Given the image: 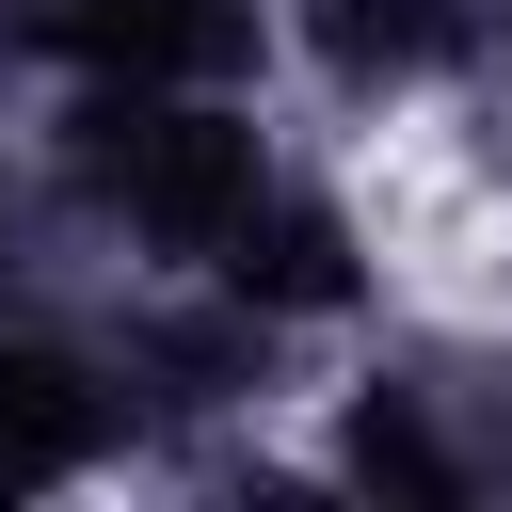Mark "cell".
<instances>
[{"instance_id":"cell-1","label":"cell","mask_w":512,"mask_h":512,"mask_svg":"<svg viewBox=\"0 0 512 512\" xmlns=\"http://www.w3.org/2000/svg\"><path fill=\"white\" fill-rule=\"evenodd\" d=\"M96 192L144 224V240H176V256H208V240H256V128L240 112H208V96H112L96 112Z\"/></svg>"},{"instance_id":"cell-2","label":"cell","mask_w":512,"mask_h":512,"mask_svg":"<svg viewBox=\"0 0 512 512\" xmlns=\"http://www.w3.org/2000/svg\"><path fill=\"white\" fill-rule=\"evenodd\" d=\"M80 448H96V416H80V384L16 352V368H0V480H64Z\"/></svg>"},{"instance_id":"cell-3","label":"cell","mask_w":512,"mask_h":512,"mask_svg":"<svg viewBox=\"0 0 512 512\" xmlns=\"http://www.w3.org/2000/svg\"><path fill=\"white\" fill-rule=\"evenodd\" d=\"M320 48H336L352 80H384V64H432V48H464V0H320Z\"/></svg>"},{"instance_id":"cell-4","label":"cell","mask_w":512,"mask_h":512,"mask_svg":"<svg viewBox=\"0 0 512 512\" xmlns=\"http://www.w3.org/2000/svg\"><path fill=\"white\" fill-rule=\"evenodd\" d=\"M80 32L112 64H208L224 48V0H80Z\"/></svg>"}]
</instances>
